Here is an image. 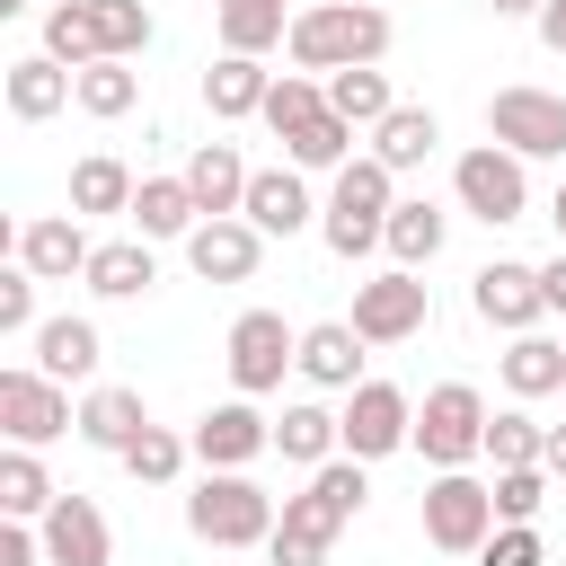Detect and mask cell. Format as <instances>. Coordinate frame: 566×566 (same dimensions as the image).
Masks as SVG:
<instances>
[{"mask_svg": "<svg viewBox=\"0 0 566 566\" xmlns=\"http://www.w3.org/2000/svg\"><path fill=\"white\" fill-rule=\"evenodd\" d=\"M212 27H221V53H256V62L292 35L283 0H212Z\"/></svg>", "mask_w": 566, "mask_h": 566, "instance_id": "f546056e", "label": "cell"}, {"mask_svg": "<svg viewBox=\"0 0 566 566\" xmlns=\"http://www.w3.org/2000/svg\"><path fill=\"white\" fill-rule=\"evenodd\" d=\"M274 495L248 478V469H203L195 478V495H186V531L203 539V548H265L274 539Z\"/></svg>", "mask_w": 566, "mask_h": 566, "instance_id": "277c9868", "label": "cell"}, {"mask_svg": "<svg viewBox=\"0 0 566 566\" xmlns=\"http://www.w3.org/2000/svg\"><path fill=\"white\" fill-rule=\"evenodd\" d=\"M0 433H9L18 451H44V442L80 433V407H71V389L44 380L35 363H9V371H0Z\"/></svg>", "mask_w": 566, "mask_h": 566, "instance_id": "52a82bcc", "label": "cell"}, {"mask_svg": "<svg viewBox=\"0 0 566 566\" xmlns=\"http://www.w3.org/2000/svg\"><path fill=\"white\" fill-rule=\"evenodd\" d=\"M486 486H495V522H539L548 504V469H495Z\"/></svg>", "mask_w": 566, "mask_h": 566, "instance_id": "b9f144b4", "label": "cell"}, {"mask_svg": "<svg viewBox=\"0 0 566 566\" xmlns=\"http://www.w3.org/2000/svg\"><path fill=\"white\" fill-rule=\"evenodd\" d=\"M318 115H327V88H318L310 71H283V80L265 88V115H256V124H265L274 142H301V133H310Z\"/></svg>", "mask_w": 566, "mask_h": 566, "instance_id": "e575fe53", "label": "cell"}, {"mask_svg": "<svg viewBox=\"0 0 566 566\" xmlns=\"http://www.w3.org/2000/svg\"><path fill=\"white\" fill-rule=\"evenodd\" d=\"M186 265H195L203 283H248V274L265 265V230H256L248 212H221V221H195V239H186Z\"/></svg>", "mask_w": 566, "mask_h": 566, "instance_id": "2e32d148", "label": "cell"}, {"mask_svg": "<svg viewBox=\"0 0 566 566\" xmlns=\"http://www.w3.org/2000/svg\"><path fill=\"white\" fill-rule=\"evenodd\" d=\"M97 301H142L150 283H159V256H150V239H97V256H88V274H80Z\"/></svg>", "mask_w": 566, "mask_h": 566, "instance_id": "484cf974", "label": "cell"}, {"mask_svg": "<svg viewBox=\"0 0 566 566\" xmlns=\"http://www.w3.org/2000/svg\"><path fill=\"white\" fill-rule=\"evenodd\" d=\"M62 495H53V478H44V460L35 451H0V522H44Z\"/></svg>", "mask_w": 566, "mask_h": 566, "instance_id": "d6a6232c", "label": "cell"}, {"mask_svg": "<svg viewBox=\"0 0 566 566\" xmlns=\"http://www.w3.org/2000/svg\"><path fill=\"white\" fill-rule=\"evenodd\" d=\"M327 106H336L354 133H380V124L398 115V97H389V71H336V80H327Z\"/></svg>", "mask_w": 566, "mask_h": 566, "instance_id": "d590c367", "label": "cell"}, {"mask_svg": "<svg viewBox=\"0 0 566 566\" xmlns=\"http://www.w3.org/2000/svg\"><path fill=\"white\" fill-rule=\"evenodd\" d=\"M283 159H292V168H345V159H354V124L327 106V115H318L301 142H283Z\"/></svg>", "mask_w": 566, "mask_h": 566, "instance_id": "60d3db41", "label": "cell"}, {"mask_svg": "<svg viewBox=\"0 0 566 566\" xmlns=\"http://www.w3.org/2000/svg\"><path fill=\"white\" fill-rule=\"evenodd\" d=\"M486 460H495V469H539V460H548V424H539L531 407H504V416L486 424Z\"/></svg>", "mask_w": 566, "mask_h": 566, "instance_id": "8d00e7d4", "label": "cell"}, {"mask_svg": "<svg viewBox=\"0 0 566 566\" xmlns=\"http://www.w3.org/2000/svg\"><path fill=\"white\" fill-rule=\"evenodd\" d=\"M442 239H451V212H442V203H424V195H398L389 239H380V248H389V265H407V274H416V265H433V256H442Z\"/></svg>", "mask_w": 566, "mask_h": 566, "instance_id": "4316f807", "label": "cell"}, {"mask_svg": "<svg viewBox=\"0 0 566 566\" xmlns=\"http://www.w3.org/2000/svg\"><path fill=\"white\" fill-rule=\"evenodd\" d=\"M27 345H35V371H44V380H62V389H71V380H88V371H97V354H106V345H97V318H71V310H62V318H44Z\"/></svg>", "mask_w": 566, "mask_h": 566, "instance_id": "cb8c5ba5", "label": "cell"}, {"mask_svg": "<svg viewBox=\"0 0 566 566\" xmlns=\"http://www.w3.org/2000/svg\"><path fill=\"white\" fill-rule=\"evenodd\" d=\"M557 398H566V389H557Z\"/></svg>", "mask_w": 566, "mask_h": 566, "instance_id": "db71d44e", "label": "cell"}, {"mask_svg": "<svg viewBox=\"0 0 566 566\" xmlns=\"http://www.w3.org/2000/svg\"><path fill=\"white\" fill-rule=\"evenodd\" d=\"M239 212H248L265 239H292V230H310V221H318V203H310V186H301V168H292V159H283V168H256Z\"/></svg>", "mask_w": 566, "mask_h": 566, "instance_id": "d6986e66", "label": "cell"}, {"mask_svg": "<svg viewBox=\"0 0 566 566\" xmlns=\"http://www.w3.org/2000/svg\"><path fill=\"white\" fill-rule=\"evenodd\" d=\"M363 460H327V469H310V486L301 495H283V522H274V539H265V566H327V548H336V531L363 513Z\"/></svg>", "mask_w": 566, "mask_h": 566, "instance_id": "6da1fadb", "label": "cell"}, {"mask_svg": "<svg viewBox=\"0 0 566 566\" xmlns=\"http://www.w3.org/2000/svg\"><path fill=\"white\" fill-rule=\"evenodd\" d=\"M0 566H44V531L35 522H0Z\"/></svg>", "mask_w": 566, "mask_h": 566, "instance_id": "f6af8a7d", "label": "cell"}, {"mask_svg": "<svg viewBox=\"0 0 566 566\" xmlns=\"http://www.w3.org/2000/svg\"><path fill=\"white\" fill-rule=\"evenodd\" d=\"M424 318H433V301H424V283L407 265L354 283V336L363 345H407V336H424Z\"/></svg>", "mask_w": 566, "mask_h": 566, "instance_id": "4fadbf2b", "label": "cell"}, {"mask_svg": "<svg viewBox=\"0 0 566 566\" xmlns=\"http://www.w3.org/2000/svg\"><path fill=\"white\" fill-rule=\"evenodd\" d=\"M133 195H142V177H133L115 150H88V159L71 168V212H133Z\"/></svg>", "mask_w": 566, "mask_h": 566, "instance_id": "1f68e13d", "label": "cell"}, {"mask_svg": "<svg viewBox=\"0 0 566 566\" xmlns=\"http://www.w3.org/2000/svg\"><path fill=\"white\" fill-rule=\"evenodd\" d=\"M195 460L203 469H248V460H265L274 451V416H256V398H221V407H203L195 416Z\"/></svg>", "mask_w": 566, "mask_h": 566, "instance_id": "9a60e30c", "label": "cell"}, {"mask_svg": "<svg viewBox=\"0 0 566 566\" xmlns=\"http://www.w3.org/2000/svg\"><path fill=\"white\" fill-rule=\"evenodd\" d=\"M186 460H195V442H186V433H168V424H150V433L124 451V478H133V486H177V478H186Z\"/></svg>", "mask_w": 566, "mask_h": 566, "instance_id": "74e56055", "label": "cell"}, {"mask_svg": "<svg viewBox=\"0 0 566 566\" xmlns=\"http://www.w3.org/2000/svg\"><path fill=\"white\" fill-rule=\"evenodd\" d=\"M35 531H44V566H115V531L88 495H62Z\"/></svg>", "mask_w": 566, "mask_h": 566, "instance_id": "e0dca14e", "label": "cell"}, {"mask_svg": "<svg viewBox=\"0 0 566 566\" xmlns=\"http://www.w3.org/2000/svg\"><path fill=\"white\" fill-rule=\"evenodd\" d=\"M486 142H504L513 159H566V97L557 88H495Z\"/></svg>", "mask_w": 566, "mask_h": 566, "instance_id": "8fae6325", "label": "cell"}, {"mask_svg": "<svg viewBox=\"0 0 566 566\" xmlns=\"http://www.w3.org/2000/svg\"><path fill=\"white\" fill-rule=\"evenodd\" d=\"M195 221H203V203H195L186 177H142V195H133V230L142 239H195Z\"/></svg>", "mask_w": 566, "mask_h": 566, "instance_id": "f1b7e54d", "label": "cell"}, {"mask_svg": "<svg viewBox=\"0 0 566 566\" xmlns=\"http://www.w3.org/2000/svg\"><path fill=\"white\" fill-rule=\"evenodd\" d=\"M265 88H274V71H265L256 53H221V62L203 71V106H212L221 124H248V115H265Z\"/></svg>", "mask_w": 566, "mask_h": 566, "instance_id": "d4e9b609", "label": "cell"}, {"mask_svg": "<svg viewBox=\"0 0 566 566\" xmlns=\"http://www.w3.org/2000/svg\"><path fill=\"white\" fill-rule=\"evenodd\" d=\"M88 9H97V44H106V62L150 53V9H142V0H88Z\"/></svg>", "mask_w": 566, "mask_h": 566, "instance_id": "ab89813d", "label": "cell"}, {"mask_svg": "<svg viewBox=\"0 0 566 566\" xmlns=\"http://www.w3.org/2000/svg\"><path fill=\"white\" fill-rule=\"evenodd\" d=\"M478 566H548V548H539V522H495V539L478 548Z\"/></svg>", "mask_w": 566, "mask_h": 566, "instance_id": "7bdbcfd3", "label": "cell"}, {"mask_svg": "<svg viewBox=\"0 0 566 566\" xmlns=\"http://www.w3.org/2000/svg\"><path fill=\"white\" fill-rule=\"evenodd\" d=\"M389 212H398V177H389L371 150H354V159L336 168L327 203H318V239L354 265V256H371V248L389 239Z\"/></svg>", "mask_w": 566, "mask_h": 566, "instance_id": "3957f363", "label": "cell"}, {"mask_svg": "<svg viewBox=\"0 0 566 566\" xmlns=\"http://www.w3.org/2000/svg\"><path fill=\"white\" fill-rule=\"evenodd\" d=\"M451 195H460V212H478L486 230H504V221H522V212H531V177H522V159H513L504 142H478V150H460V168H451Z\"/></svg>", "mask_w": 566, "mask_h": 566, "instance_id": "9c48e42d", "label": "cell"}, {"mask_svg": "<svg viewBox=\"0 0 566 566\" xmlns=\"http://www.w3.org/2000/svg\"><path fill=\"white\" fill-rule=\"evenodd\" d=\"M548 221H557V248H566V186L548 195Z\"/></svg>", "mask_w": 566, "mask_h": 566, "instance_id": "f907efd6", "label": "cell"}, {"mask_svg": "<svg viewBox=\"0 0 566 566\" xmlns=\"http://www.w3.org/2000/svg\"><path fill=\"white\" fill-rule=\"evenodd\" d=\"M424 539H433L442 557H478V548L495 539V486L469 478V469H442V478L424 486Z\"/></svg>", "mask_w": 566, "mask_h": 566, "instance_id": "ba28073f", "label": "cell"}, {"mask_svg": "<svg viewBox=\"0 0 566 566\" xmlns=\"http://www.w3.org/2000/svg\"><path fill=\"white\" fill-rule=\"evenodd\" d=\"M44 318H35V274L27 265H9L0 274V336H35Z\"/></svg>", "mask_w": 566, "mask_h": 566, "instance_id": "ee69618b", "label": "cell"}, {"mask_svg": "<svg viewBox=\"0 0 566 566\" xmlns=\"http://www.w3.org/2000/svg\"><path fill=\"white\" fill-rule=\"evenodd\" d=\"M221 363H230L239 398H265V389H283V371H301V327H283V310H239L221 336Z\"/></svg>", "mask_w": 566, "mask_h": 566, "instance_id": "8992f818", "label": "cell"}, {"mask_svg": "<svg viewBox=\"0 0 566 566\" xmlns=\"http://www.w3.org/2000/svg\"><path fill=\"white\" fill-rule=\"evenodd\" d=\"M433 142H442V124H433V106H398L380 133H371V159L389 168V177H407V168H424L433 159Z\"/></svg>", "mask_w": 566, "mask_h": 566, "instance_id": "4dcf8cb0", "label": "cell"}, {"mask_svg": "<svg viewBox=\"0 0 566 566\" xmlns=\"http://www.w3.org/2000/svg\"><path fill=\"white\" fill-rule=\"evenodd\" d=\"M18 9H27V0H0V18H18Z\"/></svg>", "mask_w": 566, "mask_h": 566, "instance_id": "816d5d0a", "label": "cell"}, {"mask_svg": "<svg viewBox=\"0 0 566 566\" xmlns=\"http://www.w3.org/2000/svg\"><path fill=\"white\" fill-rule=\"evenodd\" d=\"M486 9H495V18H539L548 0H486Z\"/></svg>", "mask_w": 566, "mask_h": 566, "instance_id": "681fc988", "label": "cell"}, {"mask_svg": "<svg viewBox=\"0 0 566 566\" xmlns=\"http://www.w3.org/2000/svg\"><path fill=\"white\" fill-rule=\"evenodd\" d=\"M539 292H548V310H566V248L539 265Z\"/></svg>", "mask_w": 566, "mask_h": 566, "instance_id": "7dc6e473", "label": "cell"}, {"mask_svg": "<svg viewBox=\"0 0 566 566\" xmlns=\"http://www.w3.org/2000/svg\"><path fill=\"white\" fill-rule=\"evenodd\" d=\"M548 478H566V424H548V460H539Z\"/></svg>", "mask_w": 566, "mask_h": 566, "instance_id": "c3c4849f", "label": "cell"}, {"mask_svg": "<svg viewBox=\"0 0 566 566\" xmlns=\"http://www.w3.org/2000/svg\"><path fill=\"white\" fill-rule=\"evenodd\" d=\"M504 389H513L522 407H531V398H557V389H566V336H539V327L513 336V345H504Z\"/></svg>", "mask_w": 566, "mask_h": 566, "instance_id": "83f0119b", "label": "cell"}, {"mask_svg": "<svg viewBox=\"0 0 566 566\" xmlns=\"http://www.w3.org/2000/svg\"><path fill=\"white\" fill-rule=\"evenodd\" d=\"M301 380L310 389H363V336H354V318L301 327Z\"/></svg>", "mask_w": 566, "mask_h": 566, "instance_id": "44dd1931", "label": "cell"}, {"mask_svg": "<svg viewBox=\"0 0 566 566\" xmlns=\"http://www.w3.org/2000/svg\"><path fill=\"white\" fill-rule=\"evenodd\" d=\"M274 451L301 460V469H327V460H345V416L318 407V398H292V407L274 416Z\"/></svg>", "mask_w": 566, "mask_h": 566, "instance_id": "603a6c76", "label": "cell"}, {"mask_svg": "<svg viewBox=\"0 0 566 566\" xmlns=\"http://www.w3.org/2000/svg\"><path fill=\"white\" fill-rule=\"evenodd\" d=\"M531 27H539V44H548V53H566V0H548Z\"/></svg>", "mask_w": 566, "mask_h": 566, "instance_id": "bcb514c9", "label": "cell"}, {"mask_svg": "<svg viewBox=\"0 0 566 566\" xmlns=\"http://www.w3.org/2000/svg\"><path fill=\"white\" fill-rule=\"evenodd\" d=\"M142 433H150L142 389H115V380H106V389H88V398H80V442H88V451H115V460H124Z\"/></svg>", "mask_w": 566, "mask_h": 566, "instance_id": "7402d4cb", "label": "cell"}, {"mask_svg": "<svg viewBox=\"0 0 566 566\" xmlns=\"http://www.w3.org/2000/svg\"><path fill=\"white\" fill-rule=\"evenodd\" d=\"M186 186H195V203H203V221H221V212H239L248 203V159H239V142H195V159L177 168Z\"/></svg>", "mask_w": 566, "mask_h": 566, "instance_id": "ffe728a7", "label": "cell"}, {"mask_svg": "<svg viewBox=\"0 0 566 566\" xmlns=\"http://www.w3.org/2000/svg\"><path fill=\"white\" fill-rule=\"evenodd\" d=\"M389 451H416V398L398 380H363L345 389V460H389Z\"/></svg>", "mask_w": 566, "mask_h": 566, "instance_id": "30bf717a", "label": "cell"}, {"mask_svg": "<svg viewBox=\"0 0 566 566\" xmlns=\"http://www.w3.org/2000/svg\"><path fill=\"white\" fill-rule=\"evenodd\" d=\"M469 310H478L486 327H504V336H531V327L548 318L539 265H522V256H486V265L469 274Z\"/></svg>", "mask_w": 566, "mask_h": 566, "instance_id": "7c38bea8", "label": "cell"}, {"mask_svg": "<svg viewBox=\"0 0 566 566\" xmlns=\"http://www.w3.org/2000/svg\"><path fill=\"white\" fill-rule=\"evenodd\" d=\"M44 53H53L62 71L106 62V44H97V9H88V0H53V9H44Z\"/></svg>", "mask_w": 566, "mask_h": 566, "instance_id": "836d02e7", "label": "cell"}, {"mask_svg": "<svg viewBox=\"0 0 566 566\" xmlns=\"http://www.w3.org/2000/svg\"><path fill=\"white\" fill-rule=\"evenodd\" d=\"M486 398L469 389V380H442V389H424V407H416V451H424V469L442 478V469H469V460H486Z\"/></svg>", "mask_w": 566, "mask_h": 566, "instance_id": "5b68a950", "label": "cell"}, {"mask_svg": "<svg viewBox=\"0 0 566 566\" xmlns=\"http://www.w3.org/2000/svg\"><path fill=\"white\" fill-rule=\"evenodd\" d=\"M88 256H97V239L80 230V212H35V221H18V239H9V265H27L35 283L88 274Z\"/></svg>", "mask_w": 566, "mask_h": 566, "instance_id": "5bb4252c", "label": "cell"}, {"mask_svg": "<svg viewBox=\"0 0 566 566\" xmlns=\"http://www.w3.org/2000/svg\"><path fill=\"white\" fill-rule=\"evenodd\" d=\"M283 53H292V71H380V53H389V9H371V0H310V9H292V35H283Z\"/></svg>", "mask_w": 566, "mask_h": 566, "instance_id": "7a4b0ae2", "label": "cell"}, {"mask_svg": "<svg viewBox=\"0 0 566 566\" xmlns=\"http://www.w3.org/2000/svg\"><path fill=\"white\" fill-rule=\"evenodd\" d=\"M0 97H9V115H18V124H44V115L80 106V71H62L53 53H27V62H9Z\"/></svg>", "mask_w": 566, "mask_h": 566, "instance_id": "ac0fdd59", "label": "cell"}, {"mask_svg": "<svg viewBox=\"0 0 566 566\" xmlns=\"http://www.w3.org/2000/svg\"><path fill=\"white\" fill-rule=\"evenodd\" d=\"M371 9H389V0H371Z\"/></svg>", "mask_w": 566, "mask_h": 566, "instance_id": "f5cc1de1", "label": "cell"}, {"mask_svg": "<svg viewBox=\"0 0 566 566\" xmlns=\"http://www.w3.org/2000/svg\"><path fill=\"white\" fill-rule=\"evenodd\" d=\"M133 97H142V71L133 62H88L80 71V115L115 124V115H133Z\"/></svg>", "mask_w": 566, "mask_h": 566, "instance_id": "f35d334b", "label": "cell"}]
</instances>
